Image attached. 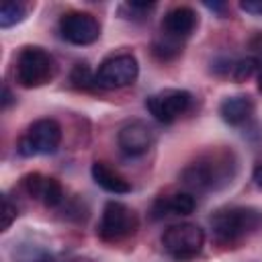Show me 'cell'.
Masks as SVG:
<instances>
[{"instance_id": "4fadbf2b", "label": "cell", "mask_w": 262, "mask_h": 262, "mask_svg": "<svg viewBox=\"0 0 262 262\" xmlns=\"http://www.w3.org/2000/svg\"><path fill=\"white\" fill-rule=\"evenodd\" d=\"M90 172H92L94 182H96L100 188H104L106 192L125 194V192L131 190V184H129L117 170H113L106 162H94L92 168H90Z\"/></svg>"}, {"instance_id": "e0dca14e", "label": "cell", "mask_w": 262, "mask_h": 262, "mask_svg": "<svg viewBox=\"0 0 262 262\" xmlns=\"http://www.w3.org/2000/svg\"><path fill=\"white\" fill-rule=\"evenodd\" d=\"M72 82L78 86V88H88L92 82L96 84V78L90 74V68L86 63H78L72 72Z\"/></svg>"}, {"instance_id": "ffe728a7", "label": "cell", "mask_w": 262, "mask_h": 262, "mask_svg": "<svg viewBox=\"0 0 262 262\" xmlns=\"http://www.w3.org/2000/svg\"><path fill=\"white\" fill-rule=\"evenodd\" d=\"M254 182H256L258 188H262V162L254 168Z\"/></svg>"}, {"instance_id": "5bb4252c", "label": "cell", "mask_w": 262, "mask_h": 262, "mask_svg": "<svg viewBox=\"0 0 262 262\" xmlns=\"http://www.w3.org/2000/svg\"><path fill=\"white\" fill-rule=\"evenodd\" d=\"M196 207V201L192 192H176L170 196H162L154 205V217H164V215H190Z\"/></svg>"}, {"instance_id": "44dd1931", "label": "cell", "mask_w": 262, "mask_h": 262, "mask_svg": "<svg viewBox=\"0 0 262 262\" xmlns=\"http://www.w3.org/2000/svg\"><path fill=\"white\" fill-rule=\"evenodd\" d=\"M10 98H12V96H10V92H8V88L4 86V94H2V108H6V106L10 104Z\"/></svg>"}, {"instance_id": "30bf717a", "label": "cell", "mask_w": 262, "mask_h": 262, "mask_svg": "<svg viewBox=\"0 0 262 262\" xmlns=\"http://www.w3.org/2000/svg\"><path fill=\"white\" fill-rule=\"evenodd\" d=\"M23 188L27 190L29 196L41 201L45 207H57L63 201V188H61V184L55 178L43 176L39 172L27 174L23 178Z\"/></svg>"}, {"instance_id": "d6986e66", "label": "cell", "mask_w": 262, "mask_h": 262, "mask_svg": "<svg viewBox=\"0 0 262 262\" xmlns=\"http://www.w3.org/2000/svg\"><path fill=\"white\" fill-rule=\"evenodd\" d=\"M239 8L248 14L260 16L262 14V0H244V2H239Z\"/></svg>"}, {"instance_id": "9c48e42d", "label": "cell", "mask_w": 262, "mask_h": 262, "mask_svg": "<svg viewBox=\"0 0 262 262\" xmlns=\"http://www.w3.org/2000/svg\"><path fill=\"white\" fill-rule=\"evenodd\" d=\"M117 141H119V147L123 154L137 158V156H143L151 147L154 131L143 121H129L119 129Z\"/></svg>"}, {"instance_id": "9a60e30c", "label": "cell", "mask_w": 262, "mask_h": 262, "mask_svg": "<svg viewBox=\"0 0 262 262\" xmlns=\"http://www.w3.org/2000/svg\"><path fill=\"white\" fill-rule=\"evenodd\" d=\"M27 14V8L23 2H16V0H4L2 6H0V27L2 29H8L16 23H20Z\"/></svg>"}, {"instance_id": "8992f818", "label": "cell", "mask_w": 262, "mask_h": 262, "mask_svg": "<svg viewBox=\"0 0 262 262\" xmlns=\"http://www.w3.org/2000/svg\"><path fill=\"white\" fill-rule=\"evenodd\" d=\"M137 74H139V66L135 55L117 53L106 57L98 66L94 78H96V86L100 88H125L137 80Z\"/></svg>"}, {"instance_id": "5b68a950", "label": "cell", "mask_w": 262, "mask_h": 262, "mask_svg": "<svg viewBox=\"0 0 262 262\" xmlns=\"http://www.w3.org/2000/svg\"><path fill=\"white\" fill-rule=\"evenodd\" d=\"M164 250L176 260H190L201 254L205 246V231L194 223L172 225L162 235Z\"/></svg>"}, {"instance_id": "ac0fdd59", "label": "cell", "mask_w": 262, "mask_h": 262, "mask_svg": "<svg viewBox=\"0 0 262 262\" xmlns=\"http://www.w3.org/2000/svg\"><path fill=\"white\" fill-rule=\"evenodd\" d=\"M2 203H4V219H2V229H8V227L12 225V221H14V217H16V207L10 203V199H8V196H4V199H2Z\"/></svg>"}, {"instance_id": "8fae6325", "label": "cell", "mask_w": 262, "mask_h": 262, "mask_svg": "<svg viewBox=\"0 0 262 262\" xmlns=\"http://www.w3.org/2000/svg\"><path fill=\"white\" fill-rule=\"evenodd\" d=\"M196 27V12L190 6H174L162 18V31L172 41L186 39Z\"/></svg>"}, {"instance_id": "6da1fadb", "label": "cell", "mask_w": 262, "mask_h": 262, "mask_svg": "<svg viewBox=\"0 0 262 262\" xmlns=\"http://www.w3.org/2000/svg\"><path fill=\"white\" fill-rule=\"evenodd\" d=\"M262 227V209L256 207H223L211 217V229L217 242L235 244Z\"/></svg>"}, {"instance_id": "ba28073f", "label": "cell", "mask_w": 262, "mask_h": 262, "mask_svg": "<svg viewBox=\"0 0 262 262\" xmlns=\"http://www.w3.org/2000/svg\"><path fill=\"white\" fill-rule=\"evenodd\" d=\"M59 33L72 45H90L100 37V25L90 12L72 10L59 18Z\"/></svg>"}, {"instance_id": "277c9868", "label": "cell", "mask_w": 262, "mask_h": 262, "mask_svg": "<svg viewBox=\"0 0 262 262\" xmlns=\"http://www.w3.org/2000/svg\"><path fill=\"white\" fill-rule=\"evenodd\" d=\"M139 227L137 213L119 201H108L102 209V217L98 223V235L104 242H121L133 235Z\"/></svg>"}, {"instance_id": "2e32d148", "label": "cell", "mask_w": 262, "mask_h": 262, "mask_svg": "<svg viewBox=\"0 0 262 262\" xmlns=\"http://www.w3.org/2000/svg\"><path fill=\"white\" fill-rule=\"evenodd\" d=\"M258 68V59L254 57H244L233 63V80L235 82H246Z\"/></svg>"}, {"instance_id": "52a82bcc", "label": "cell", "mask_w": 262, "mask_h": 262, "mask_svg": "<svg viewBox=\"0 0 262 262\" xmlns=\"http://www.w3.org/2000/svg\"><path fill=\"white\" fill-rule=\"evenodd\" d=\"M190 102H192L190 92L180 90V88H166V90H160V92L147 96L145 106H147L149 115H154L156 121H160V123H172L182 113L188 111Z\"/></svg>"}, {"instance_id": "7a4b0ae2", "label": "cell", "mask_w": 262, "mask_h": 262, "mask_svg": "<svg viewBox=\"0 0 262 262\" xmlns=\"http://www.w3.org/2000/svg\"><path fill=\"white\" fill-rule=\"evenodd\" d=\"M53 74H55V61L43 47L27 45L20 49L16 57L14 76L23 88H39L47 84L53 78Z\"/></svg>"}, {"instance_id": "7402d4cb", "label": "cell", "mask_w": 262, "mask_h": 262, "mask_svg": "<svg viewBox=\"0 0 262 262\" xmlns=\"http://www.w3.org/2000/svg\"><path fill=\"white\" fill-rule=\"evenodd\" d=\"M262 68V66H260ZM258 90L262 92V72H260V76H258Z\"/></svg>"}, {"instance_id": "3957f363", "label": "cell", "mask_w": 262, "mask_h": 262, "mask_svg": "<svg viewBox=\"0 0 262 262\" xmlns=\"http://www.w3.org/2000/svg\"><path fill=\"white\" fill-rule=\"evenodd\" d=\"M59 143H61V125L55 119H37L18 139L16 149L25 158L49 156L57 151Z\"/></svg>"}, {"instance_id": "7c38bea8", "label": "cell", "mask_w": 262, "mask_h": 262, "mask_svg": "<svg viewBox=\"0 0 262 262\" xmlns=\"http://www.w3.org/2000/svg\"><path fill=\"white\" fill-rule=\"evenodd\" d=\"M252 113H254V100L246 94L227 96L219 104V115L227 125H239V123L248 121Z\"/></svg>"}]
</instances>
